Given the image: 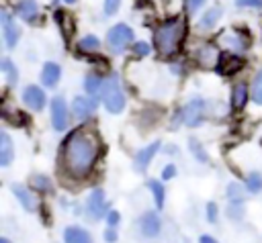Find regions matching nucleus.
<instances>
[{
    "mask_svg": "<svg viewBox=\"0 0 262 243\" xmlns=\"http://www.w3.org/2000/svg\"><path fill=\"white\" fill-rule=\"evenodd\" d=\"M12 194L18 198V202L27 208V210H33L35 206H37V200H35V196L25 188V186H20V184H14L12 186Z\"/></svg>",
    "mask_w": 262,
    "mask_h": 243,
    "instance_id": "obj_17",
    "label": "nucleus"
},
{
    "mask_svg": "<svg viewBox=\"0 0 262 243\" xmlns=\"http://www.w3.org/2000/svg\"><path fill=\"white\" fill-rule=\"evenodd\" d=\"M221 16V8L219 6H215V8H211V10H207L205 12V16L199 20V27L201 29H211L215 22H217V18Z\"/></svg>",
    "mask_w": 262,
    "mask_h": 243,
    "instance_id": "obj_22",
    "label": "nucleus"
},
{
    "mask_svg": "<svg viewBox=\"0 0 262 243\" xmlns=\"http://www.w3.org/2000/svg\"><path fill=\"white\" fill-rule=\"evenodd\" d=\"M158 149H160V143H158V141H154V143H149L147 147H143V149L135 155V167H137L139 172H143V169L147 167V163L154 159V155L158 153Z\"/></svg>",
    "mask_w": 262,
    "mask_h": 243,
    "instance_id": "obj_13",
    "label": "nucleus"
},
{
    "mask_svg": "<svg viewBox=\"0 0 262 243\" xmlns=\"http://www.w3.org/2000/svg\"><path fill=\"white\" fill-rule=\"evenodd\" d=\"M196 55L201 57V61H203V63H207V65H209V63H213V59H211V55L215 57L217 53H215V47H211V45H207V47H203V49H199V53H196Z\"/></svg>",
    "mask_w": 262,
    "mask_h": 243,
    "instance_id": "obj_29",
    "label": "nucleus"
},
{
    "mask_svg": "<svg viewBox=\"0 0 262 243\" xmlns=\"http://www.w3.org/2000/svg\"><path fill=\"white\" fill-rule=\"evenodd\" d=\"M100 47V41H98V37H94V35H86L80 43H78V49L80 51H96Z\"/></svg>",
    "mask_w": 262,
    "mask_h": 243,
    "instance_id": "obj_26",
    "label": "nucleus"
},
{
    "mask_svg": "<svg viewBox=\"0 0 262 243\" xmlns=\"http://www.w3.org/2000/svg\"><path fill=\"white\" fill-rule=\"evenodd\" d=\"M186 2V10L188 12H194L196 8H201V4L205 2V0H184Z\"/></svg>",
    "mask_w": 262,
    "mask_h": 243,
    "instance_id": "obj_38",
    "label": "nucleus"
},
{
    "mask_svg": "<svg viewBox=\"0 0 262 243\" xmlns=\"http://www.w3.org/2000/svg\"><path fill=\"white\" fill-rule=\"evenodd\" d=\"M235 4H237V6H242V8H244V6H246V8H248V6L260 8V6H262V0H235Z\"/></svg>",
    "mask_w": 262,
    "mask_h": 243,
    "instance_id": "obj_36",
    "label": "nucleus"
},
{
    "mask_svg": "<svg viewBox=\"0 0 262 243\" xmlns=\"http://www.w3.org/2000/svg\"><path fill=\"white\" fill-rule=\"evenodd\" d=\"M184 33H186V22L180 16H174V18L162 22L154 33V43H156L158 53L164 57L174 55L182 45Z\"/></svg>",
    "mask_w": 262,
    "mask_h": 243,
    "instance_id": "obj_2",
    "label": "nucleus"
},
{
    "mask_svg": "<svg viewBox=\"0 0 262 243\" xmlns=\"http://www.w3.org/2000/svg\"><path fill=\"white\" fill-rule=\"evenodd\" d=\"M207 218H209V223H215L217 221V204L215 202H209L207 204Z\"/></svg>",
    "mask_w": 262,
    "mask_h": 243,
    "instance_id": "obj_35",
    "label": "nucleus"
},
{
    "mask_svg": "<svg viewBox=\"0 0 262 243\" xmlns=\"http://www.w3.org/2000/svg\"><path fill=\"white\" fill-rule=\"evenodd\" d=\"M131 51H133L135 55H139V57H145V55L149 53V45L143 43V41H139V43H133V45H131Z\"/></svg>",
    "mask_w": 262,
    "mask_h": 243,
    "instance_id": "obj_30",
    "label": "nucleus"
},
{
    "mask_svg": "<svg viewBox=\"0 0 262 243\" xmlns=\"http://www.w3.org/2000/svg\"><path fill=\"white\" fill-rule=\"evenodd\" d=\"M0 69L6 74V80H8V84H14V82H16V67L12 65V61H10L8 57H4V59L0 61Z\"/></svg>",
    "mask_w": 262,
    "mask_h": 243,
    "instance_id": "obj_28",
    "label": "nucleus"
},
{
    "mask_svg": "<svg viewBox=\"0 0 262 243\" xmlns=\"http://www.w3.org/2000/svg\"><path fill=\"white\" fill-rule=\"evenodd\" d=\"M242 65H244V59H242L239 55L223 53V55H219V61H217L215 69H217L219 74H223V76H231V74H235L237 69H242Z\"/></svg>",
    "mask_w": 262,
    "mask_h": 243,
    "instance_id": "obj_7",
    "label": "nucleus"
},
{
    "mask_svg": "<svg viewBox=\"0 0 262 243\" xmlns=\"http://www.w3.org/2000/svg\"><path fill=\"white\" fill-rule=\"evenodd\" d=\"M119 4H121V0H104V14L106 16L115 14L117 8H119Z\"/></svg>",
    "mask_w": 262,
    "mask_h": 243,
    "instance_id": "obj_34",
    "label": "nucleus"
},
{
    "mask_svg": "<svg viewBox=\"0 0 262 243\" xmlns=\"http://www.w3.org/2000/svg\"><path fill=\"white\" fill-rule=\"evenodd\" d=\"M246 188H248V192H252V194L260 192V190H262V176H260L258 172L248 174V178H246Z\"/></svg>",
    "mask_w": 262,
    "mask_h": 243,
    "instance_id": "obj_23",
    "label": "nucleus"
},
{
    "mask_svg": "<svg viewBox=\"0 0 262 243\" xmlns=\"http://www.w3.org/2000/svg\"><path fill=\"white\" fill-rule=\"evenodd\" d=\"M104 239H106V241H115V239H117V233L113 231V227H108V229H106V233H104Z\"/></svg>",
    "mask_w": 262,
    "mask_h": 243,
    "instance_id": "obj_40",
    "label": "nucleus"
},
{
    "mask_svg": "<svg viewBox=\"0 0 262 243\" xmlns=\"http://www.w3.org/2000/svg\"><path fill=\"white\" fill-rule=\"evenodd\" d=\"M104 208H106V204H104V192L100 188L92 190V194L88 198V214L92 218H98L104 212Z\"/></svg>",
    "mask_w": 262,
    "mask_h": 243,
    "instance_id": "obj_11",
    "label": "nucleus"
},
{
    "mask_svg": "<svg viewBox=\"0 0 262 243\" xmlns=\"http://www.w3.org/2000/svg\"><path fill=\"white\" fill-rule=\"evenodd\" d=\"M102 84H104V80H100L98 74H88L84 78V88L90 98H98V94L102 92Z\"/></svg>",
    "mask_w": 262,
    "mask_h": 243,
    "instance_id": "obj_19",
    "label": "nucleus"
},
{
    "mask_svg": "<svg viewBox=\"0 0 262 243\" xmlns=\"http://www.w3.org/2000/svg\"><path fill=\"white\" fill-rule=\"evenodd\" d=\"M227 214H229L231 218H239V216H242V202H239V200H233V202L227 206Z\"/></svg>",
    "mask_w": 262,
    "mask_h": 243,
    "instance_id": "obj_31",
    "label": "nucleus"
},
{
    "mask_svg": "<svg viewBox=\"0 0 262 243\" xmlns=\"http://www.w3.org/2000/svg\"><path fill=\"white\" fill-rule=\"evenodd\" d=\"M12 141L6 133H0V165H8L12 161Z\"/></svg>",
    "mask_w": 262,
    "mask_h": 243,
    "instance_id": "obj_21",
    "label": "nucleus"
},
{
    "mask_svg": "<svg viewBox=\"0 0 262 243\" xmlns=\"http://www.w3.org/2000/svg\"><path fill=\"white\" fill-rule=\"evenodd\" d=\"M98 157L96 137L86 131H74L63 145V161L68 176L80 180L86 178Z\"/></svg>",
    "mask_w": 262,
    "mask_h": 243,
    "instance_id": "obj_1",
    "label": "nucleus"
},
{
    "mask_svg": "<svg viewBox=\"0 0 262 243\" xmlns=\"http://www.w3.org/2000/svg\"><path fill=\"white\" fill-rule=\"evenodd\" d=\"M242 194H244V190L239 188V184H229V188H227V196H229V198L239 200V198H242Z\"/></svg>",
    "mask_w": 262,
    "mask_h": 243,
    "instance_id": "obj_33",
    "label": "nucleus"
},
{
    "mask_svg": "<svg viewBox=\"0 0 262 243\" xmlns=\"http://www.w3.org/2000/svg\"><path fill=\"white\" fill-rule=\"evenodd\" d=\"M106 223H108V227H117V223H119V212H117V210H111V212L106 214Z\"/></svg>",
    "mask_w": 262,
    "mask_h": 243,
    "instance_id": "obj_37",
    "label": "nucleus"
},
{
    "mask_svg": "<svg viewBox=\"0 0 262 243\" xmlns=\"http://www.w3.org/2000/svg\"><path fill=\"white\" fill-rule=\"evenodd\" d=\"M100 98H102V104L106 106V110L113 112V114H119L125 108V94H123L121 84H119V78L115 74L104 80Z\"/></svg>",
    "mask_w": 262,
    "mask_h": 243,
    "instance_id": "obj_3",
    "label": "nucleus"
},
{
    "mask_svg": "<svg viewBox=\"0 0 262 243\" xmlns=\"http://www.w3.org/2000/svg\"><path fill=\"white\" fill-rule=\"evenodd\" d=\"M248 102V86L246 84H235L233 92H231V106L235 110H242Z\"/></svg>",
    "mask_w": 262,
    "mask_h": 243,
    "instance_id": "obj_20",
    "label": "nucleus"
},
{
    "mask_svg": "<svg viewBox=\"0 0 262 243\" xmlns=\"http://www.w3.org/2000/svg\"><path fill=\"white\" fill-rule=\"evenodd\" d=\"M201 243H217V241H215L211 235H203V237H201Z\"/></svg>",
    "mask_w": 262,
    "mask_h": 243,
    "instance_id": "obj_41",
    "label": "nucleus"
},
{
    "mask_svg": "<svg viewBox=\"0 0 262 243\" xmlns=\"http://www.w3.org/2000/svg\"><path fill=\"white\" fill-rule=\"evenodd\" d=\"M68 118H70V112H68V104L61 96H55L51 100V123H53V129L55 131H63L66 125H68Z\"/></svg>",
    "mask_w": 262,
    "mask_h": 243,
    "instance_id": "obj_6",
    "label": "nucleus"
},
{
    "mask_svg": "<svg viewBox=\"0 0 262 243\" xmlns=\"http://www.w3.org/2000/svg\"><path fill=\"white\" fill-rule=\"evenodd\" d=\"M0 20H2V35H4V43H6V47L10 49V47H14V45H16L20 31H18V27L14 25V20L10 18V14H8V12H4V10H2V14H0Z\"/></svg>",
    "mask_w": 262,
    "mask_h": 243,
    "instance_id": "obj_8",
    "label": "nucleus"
},
{
    "mask_svg": "<svg viewBox=\"0 0 262 243\" xmlns=\"http://www.w3.org/2000/svg\"><path fill=\"white\" fill-rule=\"evenodd\" d=\"M223 41L227 43L229 49H235V51H244L248 47V37L244 33H237V31H229L223 35Z\"/></svg>",
    "mask_w": 262,
    "mask_h": 243,
    "instance_id": "obj_16",
    "label": "nucleus"
},
{
    "mask_svg": "<svg viewBox=\"0 0 262 243\" xmlns=\"http://www.w3.org/2000/svg\"><path fill=\"white\" fill-rule=\"evenodd\" d=\"M0 243H8V241H6V239H0Z\"/></svg>",
    "mask_w": 262,
    "mask_h": 243,
    "instance_id": "obj_42",
    "label": "nucleus"
},
{
    "mask_svg": "<svg viewBox=\"0 0 262 243\" xmlns=\"http://www.w3.org/2000/svg\"><path fill=\"white\" fill-rule=\"evenodd\" d=\"M39 12V6L35 0H20L16 4V14L23 18V20H33Z\"/></svg>",
    "mask_w": 262,
    "mask_h": 243,
    "instance_id": "obj_18",
    "label": "nucleus"
},
{
    "mask_svg": "<svg viewBox=\"0 0 262 243\" xmlns=\"http://www.w3.org/2000/svg\"><path fill=\"white\" fill-rule=\"evenodd\" d=\"M66 2H68V4H72V2H76V0H66Z\"/></svg>",
    "mask_w": 262,
    "mask_h": 243,
    "instance_id": "obj_43",
    "label": "nucleus"
},
{
    "mask_svg": "<svg viewBox=\"0 0 262 243\" xmlns=\"http://www.w3.org/2000/svg\"><path fill=\"white\" fill-rule=\"evenodd\" d=\"M133 41V31L127 25H115L106 33V45L113 53H123Z\"/></svg>",
    "mask_w": 262,
    "mask_h": 243,
    "instance_id": "obj_4",
    "label": "nucleus"
},
{
    "mask_svg": "<svg viewBox=\"0 0 262 243\" xmlns=\"http://www.w3.org/2000/svg\"><path fill=\"white\" fill-rule=\"evenodd\" d=\"M63 243H92V237L82 227H68L63 231Z\"/></svg>",
    "mask_w": 262,
    "mask_h": 243,
    "instance_id": "obj_14",
    "label": "nucleus"
},
{
    "mask_svg": "<svg viewBox=\"0 0 262 243\" xmlns=\"http://www.w3.org/2000/svg\"><path fill=\"white\" fill-rule=\"evenodd\" d=\"M23 102L33 110H41L45 106V92L39 86H27L23 92Z\"/></svg>",
    "mask_w": 262,
    "mask_h": 243,
    "instance_id": "obj_9",
    "label": "nucleus"
},
{
    "mask_svg": "<svg viewBox=\"0 0 262 243\" xmlns=\"http://www.w3.org/2000/svg\"><path fill=\"white\" fill-rule=\"evenodd\" d=\"M59 76H61V69H59V65H57V63H53V61H47V63L43 65V74H41V80H43V84H45V86L53 88V86L59 82Z\"/></svg>",
    "mask_w": 262,
    "mask_h": 243,
    "instance_id": "obj_15",
    "label": "nucleus"
},
{
    "mask_svg": "<svg viewBox=\"0 0 262 243\" xmlns=\"http://www.w3.org/2000/svg\"><path fill=\"white\" fill-rule=\"evenodd\" d=\"M147 184H149V190L154 192L156 206L162 208V206H164V186H162V182H158V180H149Z\"/></svg>",
    "mask_w": 262,
    "mask_h": 243,
    "instance_id": "obj_25",
    "label": "nucleus"
},
{
    "mask_svg": "<svg viewBox=\"0 0 262 243\" xmlns=\"http://www.w3.org/2000/svg\"><path fill=\"white\" fill-rule=\"evenodd\" d=\"M174 174H176V167L170 163V165H166V167H164V172H162V178H164V180H170V178H174Z\"/></svg>",
    "mask_w": 262,
    "mask_h": 243,
    "instance_id": "obj_39",
    "label": "nucleus"
},
{
    "mask_svg": "<svg viewBox=\"0 0 262 243\" xmlns=\"http://www.w3.org/2000/svg\"><path fill=\"white\" fill-rule=\"evenodd\" d=\"M250 94H252V100H254L256 104H262V69L256 74V78H254V82H252Z\"/></svg>",
    "mask_w": 262,
    "mask_h": 243,
    "instance_id": "obj_24",
    "label": "nucleus"
},
{
    "mask_svg": "<svg viewBox=\"0 0 262 243\" xmlns=\"http://www.w3.org/2000/svg\"><path fill=\"white\" fill-rule=\"evenodd\" d=\"M96 108V98H88V96H76L72 102V110L78 118H88Z\"/></svg>",
    "mask_w": 262,
    "mask_h": 243,
    "instance_id": "obj_10",
    "label": "nucleus"
},
{
    "mask_svg": "<svg viewBox=\"0 0 262 243\" xmlns=\"http://www.w3.org/2000/svg\"><path fill=\"white\" fill-rule=\"evenodd\" d=\"M203 114H205V102H203L201 98H192V100L182 108V112H180L182 120H184L188 127H196V125H201Z\"/></svg>",
    "mask_w": 262,
    "mask_h": 243,
    "instance_id": "obj_5",
    "label": "nucleus"
},
{
    "mask_svg": "<svg viewBox=\"0 0 262 243\" xmlns=\"http://www.w3.org/2000/svg\"><path fill=\"white\" fill-rule=\"evenodd\" d=\"M190 149H192V153H194V157H199L201 161H207V155H205V151H203V147L194 141V139H190Z\"/></svg>",
    "mask_w": 262,
    "mask_h": 243,
    "instance_id": "obj_32",
    "label": "nucleus"
},
{
    "mask_svg": "<svg viewBox=\"0 0 262 243\" xmlns=\"http://www.w3.org/2000/svg\"><path fill=\"white\" fill-rule=\"evenodd\" d=\"M160 227H162V223H160V216H158L156 212L147 210V212L141 216V233H143L145 237H156V235L160 233Z\"/></svg>",
    "mask_w": 262,
    "mask_h": 243,
    "instance_id": "obj_12",
    "label": "nucleus"
},
{
    "mask_svg": "<svg viewBox=\"0 0 262 243\" xmlns=\"http://www.w3.org/2000/svg\"><path fill=\"white\" fill-rule=\"evenodd\" d=\"M31 186L35 188V190H39V192H49L51 190V180L47 178V176H33L31 178Z\"/></svg>",
    "mask_w": 262,
    "mask_h": 243,
    "instance_id": "obj_27",
    "label": "nucleus"
}]
</instances>
